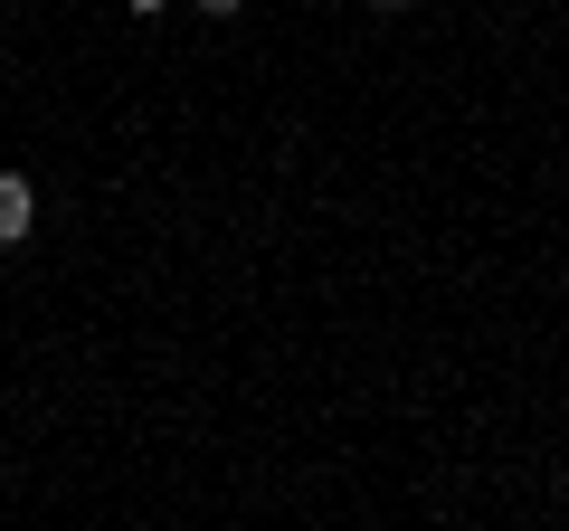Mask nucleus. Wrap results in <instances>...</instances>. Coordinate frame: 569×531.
Instances as JSON below:
<instances>
[{
  "instance_id": "7ed1b4c3",
  "label": "nucleus",
  "mask_w": 569,
  "mask_h": 531,
  "mask_svg": "<svg viewBox=\"0 0 569 531\" xmlns=\"http://www.w3.org/2000/svg\"><path fill=\"white\" fill-rule=\"evenodd\" d=\"M123 10H133V20H152V10H171V0H123Z\"/></svg>"
},
{
  "instance_id": "f03ea898",
  "label": "nucleus",
  "mask_w": 569,
  "mask_h": 531,
  "mask_svg": "<svg viewBox=\"0 0 569 531\" xmlns=\"http://www.w3.org/2000/svg\"><path fill=\"white\" fill-rule=\"evenodd\" d=\"M200 10H209V20H238V10H247V0H200Z\"/></svg>"
},
{
  "instance_id": "20e7f679",
  "label": "nucleus",
  "mask_w": 569,
  "mask_h": 531,
  "mask_svg": "<svg viewBox=\"0 0 569 531\" xmlns=\"http://www.w3.org/2000/svg\"><path fill=\"white\" fill-rule=\"evenodd\" d=\"M370 10H399V0H370Z\"/></svg>"
},
{
  "instance_id": "f257e3e1",
  "label": "nucleus",
  "mask_w": 569,
  "mask_h": 531,
  "mask_svg": "<svg viewBox=\"0 0 569 531\" xmlns=\"http://www.w3.org/2000/svg\"><path fill=\"white\" fill-rule=\"evenodd\" d=\"M29 228H39V190L20 171H0V247H29Z\"/></svg>"
}]
</instances>
